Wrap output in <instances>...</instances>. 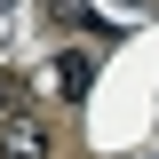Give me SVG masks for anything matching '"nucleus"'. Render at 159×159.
<instances>
[{
  "label": "nucleus",
  "instance_id": "1",
  "mask_svg": "<svg viewBox=\"0 0 159 159\" xmlns=\"http://www.w3.org/2000/svg\"><path fill=\"white\" fill-rule=\"evenodd\" d=\"M0 159H48V127L32 111H0Z\"/></svg>",
  "mask_w": 159,
  "mask_h": 159
},
{
  "label": "nucleus",
  "instance_id": "2",
  "mask_svg": "<svg viewBox=\"0 0 159 159\" xmlns=\"http://www.w3.org/2000/svg\"><path fill=\"white\" fill-rule=\"evenodd\" d=\"M88 80H96V56H56V88L64 96H80Z\"/></svg>",
  "mask_w": 159,
  "mask_h": 159
},
{
  "label": "nucleus",
  "instance_id": "3",
  "mask_svg": "<svg viewBox=\"0 0 159 159\" xmlns=\"http://www.w3.org/2000/svg\"><path fill=\"white\" fill-rule=\"evenodd\" d=\"M0 111H8V88H0Z\"/></svg>",
  "mask_w": 159,
  "mask_h": 159
},
{
  "label": "nucleus",
  "instance_id": "4",
  "mask_svg": "<svg viewBox=\"0 0 159 159\" xmlns=\"http://www.w3.org/2000/svg\"><path fill=\"white\" fill-rule=\"evenodd\" d=\"M127 8H143V0H127Z\"/></svg>",
  "mask_w": 159,
  "mask_h": 159
},
{
  "label": "nucleus",
  "instance_id": "5",
  "mask_svg": "<svg viewBox=\"0 0 159 159\" xmlns=\"http://www.w3.org/2000/svg\"><path fill=\"white\" fill-rule=\"evenodd\" d=\"M151 159H159V151H151Z\"/></svg>",
  "mask_w": 159,
  "mask_h": 159
}]
</instances>
